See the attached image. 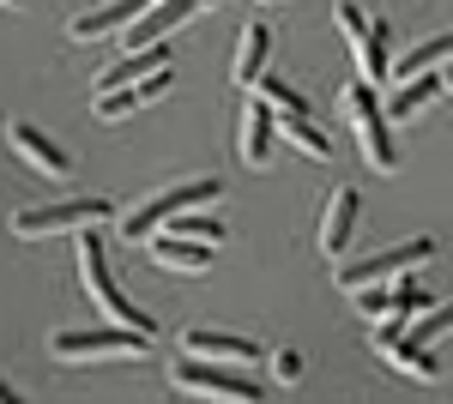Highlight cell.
I'll use <instances>...</instances> for the list:
<instances>
[{"label": "cell", "instance_id": "cell-17", "mask_svg": "<svg viewBox=\"0 0 453 404\" xmlns=\"http://www.w3.org/2000/svg\"><path fill=\"white\" fill-rule=\"evenodd\" d=\"M273 67V25L266 19H254V25H242V36H236V61H230V79L242 85V91H254V79Z\"/></svg>", "mask_w": 453, "mask_h": 404}, {"label": "cell", "instance_id": "cell-23", "mask_svg": "<svg viewBox=\"0 0 453 404\" xmlns=\"http://www.w3.org/2000/svg\"><path fill=\"white\" fill-rule=\"evenodd\" d=\"M164 230H175V236H194V241H211V248H224V236H230V230H224V224H218L211 211H200V205L175 211V217L164 224Z\"/></svg>", "mask_w": 453, "mask_h": 404}, {"label": "cell", "instance_id": "cell-8", "mask_svg": "<svg viewBox=\"0 0 453 404\" xmlns=\"http://www.w3.org/2000/svg\"><path fill=\"white\" fill-rule=\"evenodd\" d=\"M435 254V236H411V241H393V248H381V254H363V260H339V290L345 296H357V290H369V284H387V278H399V271L423 266Z\"/></svg>", "mask_w": 453, "mask_h": 404}, {"label": "cell", "instance_id": "cell-15", "mask_svg": "<svg viewBox=\"0 0 453 404\" xmlns=\"http://www.w3.org/2000/svg\"><path fill=\"white\" fill-rule=\"evenodd\" d=\"M170 85H175V67L151 72V79H134V85H115V91H97L91 115H97V121H127V115H140L151 97H164Z\"/></svg>", "mask_w": 453, "mask_h": 404}, {"label": "cell", "instance_id": "cell-3", "mask_svg": "<svg viewBox=\"0 0 453 404\" xmlns=\"http://www.w3.org/2000/svg\"><path fill=\"white\" fill-rule=\"evenodd\" d=\"M206 200H224V181L218 175H188V181H170V187H157V194H145L127 217H121V241H134V248H145V241L157 236L164 224H170L175 211H188V205H206Z\"/></svg>", "mask_w": 453, "mask_h": 404}, {"label": "cell", "instance_id": "cell-16", "mask_svg": "<svg viewBox=\"0 0 453 404\" xmlns=\"http://www.w3.org/2000/svg\"><path fill=\"white\" fill-rule=\"evenodd\" d=\"M145 6H151V0H104V6H91V12L67 19V42H104V36H121Z\"/></svg>", "mask_w": 453, "mask_h": 404}, {"label": "cell", "instance_id": "cell-26", "mask_svg": "<svg viewBox=\"0 0 453 404\" xmlns=\"http://www.w3.org/2000/svg\"><path fill=\"white\" fill-rule=\"evenodd\" d=\"M266 362H273V380H279V386H290V380H303V350H273Z\"/></svg>", "mask_w": 453, "mask_h": 404}, {"label": "cell", "instance_id": "cell-28", "mask_svg": "<svg viewBox=\"0 0 453 404\" xmlns=\"http://www.w3.org/2000/svg\"><path fill=\"white\" fill-rule=\"evenodd\" d=\"M441 97H453V67H448V72H441Z\"/></svg>", "mask_w": 453, "mask_h": 404}, {"label": "cell", "instance_id": "cell-29", "mask_svg": "<svg viewBox=\"0 0 453 404\" xmlns=\"http://www.w3.org/2000/svg\"><path fill=\"white\" fill-rule=\"evenodd\" d=\"M0 6H6V12H19V6H25V0H0Z\"/></svg>", "mask_w": 453, "mask_h": 404}, {"label": "cell", "instance_id": "cell-22", "mask_svg": "<svg viewBox=\"0 0 453 404\" xmlns=\"http://www.w3.org/2000/svg\"><path fill=\"white\" fill-rule=\"evenodd\" d=\"M333 25H339V36L350 42V55H363V49H369V31H375V19H369L357 0H333Z\"/></svg>", "mask_w": 453, "mask_h": 404}, {"label": "cell", "instance_id": "cell-19", "mask_svg": "<svg viewBox=\"0 0 453 404\" xmlns=\"http://www.w3.org/2000/svg\"><path fill=\"white\" fill-rule=\"evenodd\" d=\"M279 133L309 157V164H333L339 151H333V133L320 127V121H309V109H290V115H279Z\"/></svg>", "mask_w": 453, "mask_h": 404}, {"label": "cell", "instance_id": "cell-11", "mask_svg": "<svg viewBox=\"0 0 453 404\" xmlns=\"http://www.w3.org/2000/svg\"><path fill=\"white\" fill-rule=\"evenodd\" d=\"M6 145H12L36 175H49V181H67V175H73V151H61L36 121H19V115H12V121H6Z\"/></svg>", "mask_w": 453, "mask_h": 404}, {"label": "cell", "instance_id": "cell-20", "mask_svg": "<svg viewBox=\"0 0 453 404\" xmlns=\"http://www.w3.org/2000/svg\"><path fill=\"white\" fill-rule=\"evenodd\" d=\"M448 61H453V31L418 36L405 55H393V79H411V72H441Z\"/></svg>", "mask_w": 453, "mask_h": 404}, {"label": "cell", "instance_id": "cell-14", "mask_svg": "<svg viewBox=\"0 0 453 404\" xmlns=\"http://www.w3.org/2000/svg\"><path fill=\"white\" fill-rule=\"evenodd\" d=\"M357 217H363V194H357V187H339V194L326 200V217H320V230H314V241H320V254H326V260H345V254H350Z\"/></svg>", "mask_w": 453, "mask_h": 404}, {"label": "cell", "instance_id": "cell-13", "mask_svg": "<svg viewBox=\"0 0 453 404\" xmlns=\"http://www.w3.org/2000/svg\"><path fill=\"white\" fill-rule=\"evenodd\" d=\"M273 139H279V109L254 91L248 109H242V127H236V157H242L248 169H266L273 164Z\"/></svg>", "mask_w": 453, "mask_h": 404}, {"label": "cell", "instance_id": "cell-12", "mask_svg": "<svg viewBox=\"0 0 453 404\" xmlns=\"http://www.w3.org/2000/svg\"><path fill=\"white\" fill-rule=\"evenodd\" d=\"M211 241H194V236H175V230H157V236L145 241V260L157 271H175V278H200L211 271Z\"/></svg>", "mask_w": 453, "mask_h": 404}, {"label": "cell", "instance_id": "cell-10", "mask_svg": "<svg viewBox=\"0 0 453 404\" xmlns=\"http://www.w3.org/2000/svg\"><path fill=\"white\" fill-rule=\"evenodd\" d=\"M375 356H381L393 374L418 380V386H435V380H441V356H435V344H418L411 332H375Z\"/></svg>", "mask_w": 453, "mask_h": 404}, {"label": "cell", "instance_id": "cell-2", "mask_svg": "<svg viewBox=\"0 0 453 404\" xmlns=\"http://www.w3.org/2000/svg\"><path fill=\"white\" fill-rule=\"evenodd\" d=\"M49 356L55 362H145L151 332H134V326H61V332H49Z\"/></svg>", "mask_w": 453, "mask_h": 404}, {"label": "cell", "instance_id": "cell-1", "mask_svg": "<svg viewBox=\"0 0 453 404\" xmlns=\"http://www.w3.org/2000/svg\"><path fill=\"white\" fill-rule=\"evenodd\" d=\"M104 248H109V241L97 236V230H79V284H85V296L97 302V314H104L109 326H134V332H151V338H157V320L121 296V284H115V271H109V254H104Z\"/></svg>", "mask_w": 453, "mask_h": 404}, {"label": "cell", "instance_id": "cell-18", "mask_svg": "<svg viewBox=\"0 0 453 404\" xmlns=\"http://www.w3.org/2000/svg\"><path fill=\"white\" fill-rule=\"evenodd\" d=\"M429 103H441V72H411V79H393V97L381 103L387 121H418Z\"/></svg>", "mask_w": 453, "mask_h": 404}, {"label": "cell", "instance_id": "cell-7", "mask_svg": "<svg viewBox=\"0 0 453 404\" xmlns=\"http://www.w3.org/2000/svg\"><path fill=\"white\" fill-rule=\"evenodd\" d=\"M363 320H375V332H405L411 320H418L423 308L435 302L429 290H423L411 271H399V278H387V284H369V290H357L350 296Z\"/></svg>", "mask_w": 453, "mask_h": 404}, {"label": "cell", "instance_id": "cell-5", "mask_svg": "<svg viewBox=\"0 0 453 404\" xmlns=\"http://www.w3.org/2000/svg\"><path fill=\"white\" fill-rule=\"evenodd\" d=\"M115 217V200H61V205H31L12 211V236L19 241H49V236H79V230H104Z\"/></svg>", "mask_w": 453, "mask_h": 404}, {"label": "cell", "instance_id": "cell-27", "mask_svg": "<svg viewBox=\"0 0 453 404\" xmlns=\"http://www.w3.org/2000/svg\"><path fill=\"white\" fill-rule=\"evenodd\" d=\"M12 399H19V386H12V380L0 374V404H12Z\"/></svg>", "mask_w": 453, "mask_h": 404}, {"label": "cell", "instance_id": "cell-9", "mask_svg": "<svg viewBox=\"0 0 453 404\" xmlns=\"http://www.w3.org/2000/svg\"><path fill=\"white\" fill-rule=\"evenodd\" d=\"M175 350L181 356H206V362H236V369H254L260 362V338L224 332V326H181L175 332Z\"/></svg>", "mask_w": 453, "mask_h": 404}, {"label": "cell", "instance_id": "cell-25", "mask_svg": "<svg viewBox=\"0 0 453 404\" xmlns=\"http://www.w3.org/2000/svg\"><path fill=\"white\" fill-rule=\"evenodd\" d=\"M405 332L418 338V344H435V338H448V332H453V302H441V308L429 302V308L418 314V326H405Z\"/></svg>", "mask_w": 453, "mask_h": 404}, {"label": "cell", "instance_id": "cell-21", "mask_svg": "<svg viewBox=\"0 0 453 404\" xmlns=\"http://www.w3.org/2000/svg\"><path fill=\"white\" fill-rule=\"evenodd\" d=\"M357 72H363L369 85H387V79H393V25H387L381 12H375V31H369V49L357 55Z\"/></svg>", "mask_w": 453, "mask_h": 404}, {"label": "cell", "instance_id": "cell-4", "mask_svg": "<svg viewBox=\"0 0 453 404\" xmlns=\"http://www.w3.org/2000/svg\"><path fill=\"white\" fill-rule=\"evenodd\" d=\"M339 103H345V121H350V139H357L363 164L375 169V175H393V169H399V151H393V121H387V109H381V97H375V85L357 72Z\"/></svg>", "mask_w": 453, "mask_h": 404}, {"label": "cell", "instance_id": "cell-6", "mask_svg": "<svg viewBox=\"0 0 453 404\" xmlns=\"http://www.w3.org/2000/svg\"><path fill=\"white\" fill-rule=\"evenodd\" d=\"M170 386L181 399H224V404H254L266 399L260 380H248L236 362H206V356H181L170 369Z\"/></svg>", "mask_w": 453, "mask_h": 404}, {"label": "cell", "instance_id": "cell-24", "mask_svg": "<svg viewBox=\"0 0 453 404\" xmlns=\"http://www.w3.org/2000/svg\"><path fill=\"white\" fill-rule=\"evenodd\" d=\"M254 91L273 103L279 115H290V109H309V103H303V91H296L290 79H279V72H260V79H254Z\"/></svg>", "mask_w": 453, "mask_h": 404}]
</instances>
